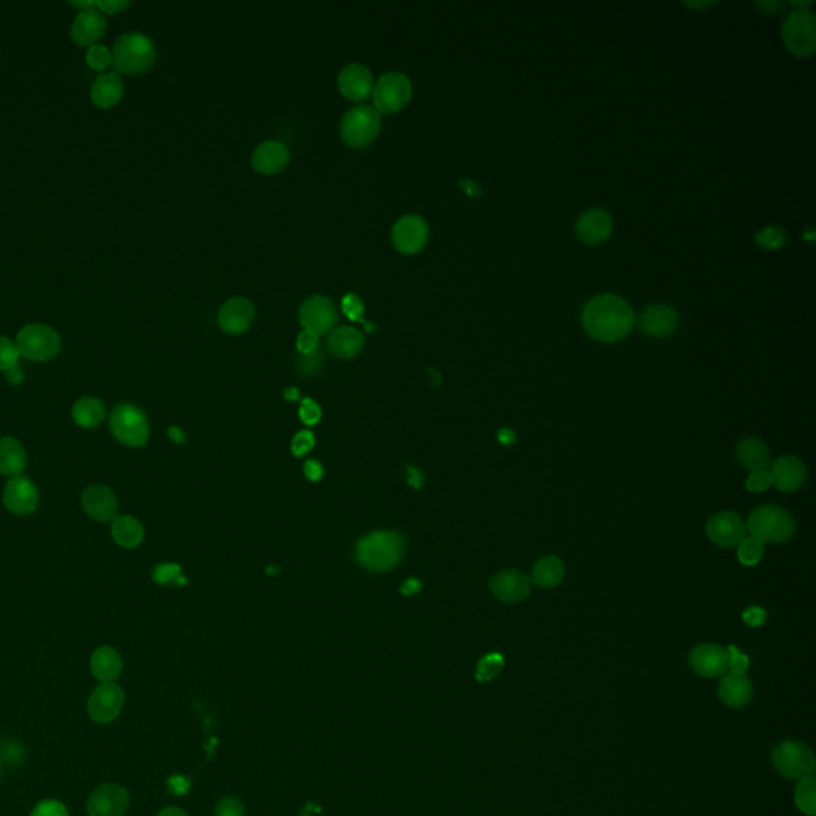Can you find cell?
<instances>
[{
  "instance_id": "cell-1",
  "label": "cell",
  "mask_w": 816,
  "mask_h": 816,
  "mask_svg": "<svg viewBox=\"0 0 816 816\" xmlns=\"http://www.w3.org/2000/svg\"><path fill=\"white\" fill-rule=\"evenodd\" d=\"M583 324L587 334L598 342H619L632 332L635 315L625 300L600 295L584 308Z\"/></svg>"
},
{
  "instance_id": "cell-2",
  "label": "cell",
  "mask_w": 816,
  "mask_h": 816,
  "mask_svg": "<svg viewBox=\"0 0 816 816\" xmlns=\"http://www.w3.org/2000/svg\"><path fill=\"white\" fill-rule=\"evenodd\" d=\"M406 552V538L398 532H375L356 545V562L375 573L391 571L400 563Z\"/></svg>"
},
{
  "instance_id": "cell-3",
  "label": "cell",
  "mask_w": 816,
  "mask_h": 816,
  "mask_svg": "<svg viewBox=\"0 0 816 816\" xmlns=\"http://www.w3.org/2000/svg\"><path fill=\"white\" fill-rule=\"evenodd\" d=\"M157 46L152 38L140 32H128L115 40L112 64L119 74H140L152 67Z\"/></svg>"
},
{
  "instance_id": "cell-4",
  "label": "cell",
  "mask_w": 816,
  "mask_h": 816,
  "mask_svg": "<svg viewBox=\"0 0 816 816\" xmlns=\"http://www.w3.org/2000/svg\"><path fill=\"white\" fill-rule=\"evenodd\" d=\"M747 532L762 544H783L796 532V520L780 506H760L748 519Z\"/></svg>"
},
{
  "instance_id": "cell-5",
  "label": "cell",
  "mask_w": 816,
  "mask_h": 816,
  "mask_svg": "<svg viewBox=\"0 0 816 816\" xmlns=\"http://www.w3.org/2000/svg\"><path fill=\"white\" fill-rule=\"evenodd\" d=\"M110 432L119 442L129 449H140L149 442L150 428L144 410L139 407L123 402L110 413Z\"/></svg>"
},
{
  "instance_id": "cell-6",
  "label": "cell",
  "mask_w": 816,
  "mask_h": 816,
  "mask_svg": "<svg viewBox=\"0 0 816 816\" xmlns=\"http://www.w3.org/2000/svg\"><path fill=\"white\" fill-rule=\"evenodd\" d=\"M19 356L29 361L45 362L55 359L61 351V336L46 324H27L16 336Z\"/></svg>"
},
{
  "instance_id": "cell-7",
  "label": "cell",
  "mask_w": 816,
  "mask_h": 816,
  "mask_svg": "<svg viewBox=\"0 0 816 816\" xmlns=\"http://www.w3.org/2000/svg\"><path fill=\"white\" fill-rule=\"evenodd\" d=\"M381 131V115L377 108L367 104H359L348 108L343 115L340 134L342 139L351 147H366L374 142Z\"/></svg>"
},
{
  "instance_id": "cell-8",
  "label": "cell",
  "mask_w": 816,
  "mask_h": 816,
  "mask_svg": "<svg viewBox=\"0 0 816 816\" xmlns=\"http://www.w3.org/2000/svg\"><path fill=\"white\" fill-rule=\"evenodd\" d=\"M772 762L785 779L802 780L815 772V756L811 748L801 741L785 740L773 748Z\"/></svg>"
},
{
  "instance_id": "cell-9",
  "label": "cell",
  "mask_w": 816,
  "mask_h": 816,
  "mask_svg": "<svg viewBox=\"0 0 816 816\" xmlns=\"http://www.w3.org/2000/svg\"><path fill=\"white\" fill-rule=\"evenodd\" d=\"M375 108L383 114H394L406 108L411 98V82L402 72H387L374 85Z\"/></svg>"
},
{
  "instance_id": "cell-10",
  "label": "cell",
  "mask_w": 816,
  "mask_h": 816,
  "mask_svg": "<svg viewBox=\"0 0 816 816\" xmlns=\"http://www.w3.org/2000/svg\"><path fill=\"white\" fill-rule=\"evenodd\" d=\"M815 16L807 10L792 12L783 26V37L788 48L798 57H809L815 51Z\"/></svg>"
},
{
  "instance_id": "cell-11",
  "label": "cell",
  "mask_w": 816,
  "mask_h": 816,
  "mask_svg": "<svg viewBox=\"0 0 816 816\" xmlns=\"http://www.w3.org/2000/svg\"><path fill=\"white\" fill-rule=\"evenodd\" d=\"M300 324L304 325V330L313 332L317 336L327 334L334 329V325L338 319V311L336 306L329 297L323 295H313L306 298L300 311H298Z\"/></svg>"
},
{
  "instance_id": "cell-12",
  "label": "cell",
  "mask_w": 816,
  "mask_h": 816,
  "mask_svg": "<svg viewBox=\"0 0 816 816\" xmlns=\"http://www.w3.org/2000/svg\"><path fill=\"white\" fill-rule=\"evenodd\" d=\"M2 500L8 512L16 517H27L37 511L40 496L34 481L18 475L6 481Z\"/></svg>"
},
{
  "instance_id": "cell-13",
  "label": "cell",
  "mask_w": 816,
  "mask_h": 816,
  "mask_svg": "<svg viewBox=\"0 0 816 816\" xmlns=\"http://www.w3.org/2000/svg\"><path fill=\"white\" fill-rule=\"evenodd\" d=\"M393 243L399 253H417L429 240V225L421 215L407 214L394 223Z\"/></svg>"
},
{
  "instance_id": "cell-14",
  "label": "cell",
  "mask_w": 816,
  "mask_h": 816,
  "mask_svg": "<svg viewBox=\"0 0 816 816\" xmlns=\"http://www.w3.org/2000/svg\"><path fill=\"white\" fill-rule=\"evenodd\" d=\"M125 694L115 683H101L88 698V715L98 724H108L119 718Z\"/></svg>"
},
{
  "instance_id": "cell-15",
  "label": "cell",
  "mask_w": 816,
  "mask_h": 816,
  "mask_svg": "<svg viewBox=\"0 0 816 816\" xmlns=\"http://www.w3.org/2000/svg\"><path fill=\"white\" fill-rule=\"evenodd\" d=\"M689 664L700 677H724L728 670V649L713 643L697 646L690 652Z\"/></svg>"
},
{
  "instance_id": "cell-16",
  "label": "cell",
  "mask_w": 816,
  "mask_h": 816,
  "mask_svg": "<svg viewBox=\"0 0 816 816\" xmlns=\"http://www.w3.org/2000/svg\"><path fill=\"white\" fill-rule=\"evenodd\" d=\"M129 807V796L125 788L114 783L102 785L88 801L89 816H123Z\"/></svg>"
},
{
  "instance_id": "cell-17",
  "label": "cell",
  "mask_w": 816,
  "mask_h": 816,
  "mask_svg": "<svg viewBox=\"0 0 816 816\" xmlns=\"http://www.w3.org/2000/svg\"><path fill=\"white\" fill-rule=\"evenodd\" d=\"M707 534L715 544L735 547L747 538V525L735 512L715 513L707 523Z\"/></svg>"
},
{
  "instance_id": "cell-18",
  "label": "cell",
  "mask_w": 816,
  "mask_h": 816,
  "mask_svg": "<svg viewBox=\"0 0 816 816\" xmlns=\"http://www.w3.org/2000/svg\"><path fill=\"white\" fill-rule=\"evenodd\" d=\"M255 306L249 298L233 297L222 305L219 310V325L223 332L240 336L253 325Z\"/></svg>"
},
{
  "instance_id": "cell-19",
  "label": "cell",
  "mask_w": 816,
  "mask_h": 816,
  "mask_svg": "<svg viewBox=\"0 0 816 816\" xmlns=\"http://www.w3.org/2000/svg\"><path fill=\"white\" fill-rule=\"evenodd\" d=\"M490 590L501 602L520 603L530 596L532 581L517 570L500 571L491 577Z\"/></svg>"
},
{
  "instance_id": "cell-20",
  "label": "cell",
  "mask_w": 816,
  "mask_h": 816,
  "mask_svg": "<svg viewBox=\"0 0 816 816\" xmlns=\"http://www.w3.org/2000/svg\"><path fill=\"white\" fill-rule=\"evenodd\" d=\"M108 31V21L106 16L96 8H87L80 10L77 15L72 27H70V36L72 40L80 46H93L99 44Z\"/></svg>"
},
{
  "instance_id": "cell-21",
  "label": "cell",
  "mask_w": 816,
  "mask_h": 816,
  "mask_svg": "<svg viewBox=\"0 0 816 816\" xmlns=\"http://www.w3.org/2000/svg\"><path fill=\"white\" fill-rule=\"evenodd\" d=\"M374 76L367 66L346 64L338 74V88L351 101H362L374 91Z\"/></svg>"
},
{
  "instance_id": "cell-22",
  "label": "cell",
  "mask_w": 816,
  "mask_h": 816,
  "mask_svg": "<svg viewBox=\"0 0 816 816\" xmlns=\"http://www.w3.org/2000/svg\"><path fill=\"white\" fill-rule=\"evenodd\" d=\"M773 487L783 493H794L807 480V468L796 456H781L770 464Z\"/></svg>"
},
{
  "instance_id": "cell-23",
  "label": "cell",
  "mask_w": 816,
  "mask_h": 816,
  "mask_svg": "<svg viewBox=\"0 0 816 816\" xmlns=\"http://www.w3.org/2000/svg\"><path fill=\"white\" fill-rule=\"evenodd\" d=\"M82 507L89 519L96 522H112L117 517L119 502L110 488L104 485H89L82 493Z\"/></svg>"
},
{
  "instance_id": "cell-24",
  "label": "cell",
  "mask_w": 816,
  "mask_h": 816,
  "mask_svg": "<svg viewBox=\"0 0 816 816\" xmlns=\"http://www.w3.org/2000/svg\"><path fill=\"white\" fill-rule=\"evenodd\" d=\"M639 330L652 338H666L677 327V313L668 305L647 306L639 316Z\"/></svg>"
},
{
  "instance_id": "cell-25",
  "label": "cell",
  "mask_w": 816,
  "mask_h": 816,
  "mask_svg": "<svg viewBox=\"0 0 816 816\" xmlns=\"http://www.w3.org/2000/svg\"><path fill=\"white\" fill-rule=\"evenodd\" d=\"M291 161V150L279 140H263L255 147L251 159L253 170L262 174H276Z\"/></svg>"
},
{
  "instance_id": "cell-26",
  "label": "cell",
  "mask_w": 816,
  "mask_h": 816,
  "mask_svg": "<svg viewBox=\"0 0 816 816\" xmlns=\"http://www.w3.org/2000/svg\"><path fill=\"white\" fill-rule=\"evenodd\" d=\"M577 236L587 244H598L613 232V219L603 209H590L584 212L576 225Z\"/></svg>"
},
{
  "instance_id": "cell-27",
  "label": "cell",
  "mask_w": 816,
  "mask_h": 816,
  "mask_svg": "<svg viewBox=\"0 0 816 816\" xmlns=\"http://www.w3.org/2000/svg\"><path fill=\"white\" fill-rule=\"evenodd\" d=\"M719 698L730 708H743L753 698V686L745 675L726 673L718 689Z\"/></svg>"
},
{
  "instance_id": "cell-28",
  "label": "cell",
  "mask_w": 816,
  "mask_h": 816,
  "mask_svg": "<svg viewBox=\"0 0 816 816\" xmlns=\"http://www.w3.org/2000/svg\"><path fill=\"white\" fill-rule=\"evenodd\" d=\"M125 95V85L119 72H108L96 78L91 87V101L98 108H110L117 106Z\"/></svg>"
},
{
  "instance_id": "cell-29",
  "label": "cell",
  "mask_w": 816,
  "mask_h": 816,
  "mask_svg": "<svg viewBox=\"0 0 816 816\" xmlns=\"http://www.w3.org/2000/svg\"><path fill=\"white\" fill-rule=\"evenodd\" d=\"M89 668L98 681L114 683L123 668L120 654L110 646H102L89 658Z\"/></svg>"
},
{
  "instance_id": "cell-30",
  "label": "cell",
  "mask_w": 816,
  "mask_h": 816,
  "mask_svg": "<svg viewBox=\"0 0 816 816\" xmlns=\"http://www.w3.org/2000/svg\"><path fill=\"white\" fill-rule=\"evenodd\" d=\"M27 462L23 443L15 437H0V474L5 477H18L25 470Z\"/></svg>"
},
{
  "instance_id": "cell-31",
  "label": "cell",
  "mask_w": 816,
  "mask_h": 816,
  "mask_svg": "<svg viewBox=\"0 0 816 816\" xmlns=\"http://www.w3.org/2000/svg\"><path fill=\"white\" fill-rule=\"evenodd\" d=\"M737 460L748 470H760L770 466V453L766 443L758 437H747L737 445L735 449Z\"/></svg>"
},
{
  "instance_id": "cell-32",
  "label": "cell",
  "mask_w": 816,
  "mask_h": 816,
  "mask_svg": "<svg viewBox=\"0 0 816 816\" xmlns=\"http://www.w3.org/2000/svg\"><path fill=\"white\" fill-rule=\"evenodd\" d=\"M110 536L123 549H136L144 541V526L131 515H119L112 520Z\"/></svg>"
},
{
  "instance_id": "cell-33",
  "label": "cell",
  "mask_w": 816,
  "mask_h": 816,
  "mask_svg": "<svg viewBox=\"0 0 816 816\" xmlns=\"http://www.w3.org/2000/svg\"><path fill=\"white\" fill-rule=\"evenodd\" d=\"M362 346H364V336L361 330L355 327L343 325L330 334L329 349L342 359H349L359 355Z\"/></svg>"
},
{
  "instance_id": "cell-34",
  "label": "cell",
  "mask_w": 816,
  "mask_h": 816,
  "mask_svg": "<svg viewBox=\"0 0 816 816\" xmlns=\"http://www.w3.org/2000/svg\"><path fill=\"white\" fill-rule=\"evenodd\" d=\"M106 418V407L98 398H82L72 407V419L82 429H95Z\"/></svg>"
},
{
  "instance_id": "cell-35",
  "label": "cell",
  "mask_w": 816,
  "mask_h": 816,
  "mask_svg": "<svg viewBox=\"0 0 816 816\" xmlns=\"http://www.w3.org/2000/svg\"><path fill=\"white\" fill-rule=\"evenodd\" d=\"M564 579V563L558 557L547 555L539 560L538 563L532 568V583L536 584L542 589H552L557 587L558 584H562Z\"/></svg>"
},
{
  "instance_id": "cell-36",
  "label": "cell",
  "mask_w": 816,
  "mask_h": 816,
  "mask_svg": "<svg viewBox=\"0 0 816 816\" xmlns=\"http://www.w3.org/2000/svg\"><path fill=\"white\" fill-rule=\"evenodd\" d=\"M816 785L815 779H813V775L811 777H807V779H802L799 781L798 788H796V794H794V799H796V805L799 807V811L805 813V815L815 816L816 813Z\"/></svg>"
},
{
  "instance_id": "cell-37",
  "label": "cell",
  "mask_w": 816,
  "mask_h": 816,
  "mask_svg": "<svg viewBox=\"0 0 816 816\" xmlns=\"http://www.w3.org/2000/svg\"><path fill=\"white\" fill-rule=\"evenodd\" d=\"M502 668H504V657L498 652H491L480 658V662L477 665L475 677L480 683H488V681H493L494 677H500Z\"/></svg>"
},
{
  "instance_id": "cell-38",
  "label": "cell",
  "mask_w": 816,
  "mask_h": 816,
  "mask_svg": "<svg viewBox=\"0 0 816 816\" xmlns=\"http://www.w3.org/2000/svg\"><path fill=\"white\" fill-rule=\"evenodd\" d=\"M737 555H739V560H740L741 564H745V566H754V564L759 563L760 560H762V555H764V544L758 541V539L754 538H745L741 541L740 544H739V552H737Z\"/></svg>"
},
{
  "instance_id": "cell-39",
  "label": "cell",
  "mask_w": 816,
  "mask_h": 816,
  "mask_svg": "<svg viewBox=\"0 0 816 816\" xmlns=\"http://www.w3.org/2000/svg\"><path fill=\"white\" fill-rule=\"evenodd\" d=\"M70 5L77 6L80 10L96 8V10H99L101 13L117 15V13L123 12L125 8H128L129 2H127V0H72Z\"/></svg>"
},
{
  "instance_id": "cell-40",
  "label": "cell",
  "mask_w": 816,
  "mask_h": 816,
  "mask_svg": "<svg viewBox=\"0 0 816 816\" xmlns=\"http://www.w3.org/2000/svg\"><path fill=\"white\" fill-rule=\"evenodd\" d=\"M153 581L161 585H171V584L184 585L187 583V579L182 576L181 566L174 563L159 564L153 571Z\"/></svg>"
},
{
  "instance_id": "cell-41",
  "label": "cell",
  "mask_w": 816,
  "mask_h": 816,
  "mask_svg": "<svg viewBox=\"0 0 816 816\" xmlns=\"http://www.w3.org/2000/svg\"><path fill=\"white\" fill-rule=\"evenodd\" d=\"M87 64L93 70L108 69L112 64V51L106 45L96 44L87 51Z\"/></svg>"
},
{
  "instance_id": "cell-42",
  "label": "cell",
  "mask_w": 816,
  "mask_h": 816,
  "mask_svg": "<svg viewBox=\"0 0 816 816\" xmlns=\"http://www.w3.org/2000/svg\"><path fill=\"white\" fill-rule=\"evenodd\" d=\"M19 351L16 343L12 342L8 336H0V370L6 372L8 368L18 366Z\"/></svg>"
},
{
  "instance_id": "cell-43",
  "label": "cell",
  "mask_w": 816,
  "mask_h": 816,
  "mask_svg": "<svg viewBox=\"0 0 816 816\" xmlns=\"http://www.w3.org/2000/svg\"><path fill=\"white\" fill-rule=\"evenodd\" d=\"M785 240V232H783L781 228L777 227L764 228V230L756 236L758 244L766 247V249H779V247L783 246Z\"/></svg>"
},
{
  "instance_id": "cell-44",
  "label": "cell",
  "mask_w": 816,
  "mask_h": 816,
  "mask_svg": "<svg viewBox=\"0 0 816 816\" xmlns=\"http://www.w3.org/2000/svg\"><path fill=\"white\" fill-rule=\"evenodd\" d=\"M772 487V477L767 469L753 470L747 480L748 491L751 493H764Z\"/></svg>"
},
{
  "instance_id": "cell-45",
  "label": "cell",
  "mask_w": 816,
  "mask_h": 816,
  "mask_svg": "<svg viewBox=\"0 0 816 816\" xmlns=\"http://www.w3.org/2000/svg\"><path fill=\"white\" fill-rule=\"evenodd\" d=\"M728 670L734 675H745L749 668V658L747 654L737 647V646H728Z\"/></svg>"
},
{
  "instance_id": "cell-46",
  "label": "cell",
  "mask_w": 816,
  "mask_h": 816,
  "mask_svg": "<svg viewBox=\"0 0 816 816\" xmlns=\"http://www.w3.org/2000/svg\"><path fill=\"white\" fill-rule=\"evenodd\" d=\"M315 443H316L315 434L310 432V430H302L292 440V453L297 456V458L305 456L306 453H310L311 449H315Z\"/></svg>"
},
{
  "instance_id": "cell-47",
  "label": "cell",
  "mask_w": 816,
  "mask_h": 816,
  "mask_svg": "<svg viewBox=\"0 0 816 816\" xmlns=\"http://www.w3.org/2000/svg\"><path fill=\"white\" fill-rule=\"evenodd\" d=\"M31 816H69V813L59 801L50 799V801H42L40 804L36 805Z\"/></svg>"
},
{
  "instance_id": "cell-48",
  "label": "cell",
  "mask_w": 816,
  "mask_h": 816,
  "mask_svg": "<svg viewBox=\"0 0 816 816\" xmlns=\"http://www.w3.org/2000/svg\"><path fill=\"white\" fill-rule=\"evenodd\" d=\"M298 413H300V419H302L306 426H315V424L321 421V408H319V406H317L316 402L313 399L302 400Z\"/></svg>"
},
{
  "instance_id": "cell-49",
  "label": "cell",
  "mask_w": 816,
  "mask_h": 816,
  "mask_svg": "<svg viewBox=\"0 0 816 816\" xmlns=\"http://www.w3.org/2000/svg\"><path fill=\"white\" fill-rule=\"evenodd\" d=\"M298 366H300V370L304 374H316L317 370L323 366V351L317 348L316 351H313L310 355H302V359L298 362Z\"/></svg>"
},
{
  "instance_id": "cell-50",
  "label": "cell",
  "mask_w": 816,
  "mask_h": 816,
  "mask_svg": "<svg viewBox=\"0 0 816 816\" xmlns=\"http://www.w3.org/2000/svg\"><path fill=\"white\" fill-rule=\"evenodd\" d=\"M244 815V807L238 799L225 798L222 799L217 809H215V816H243Z\"/></svg>"
},
{
  "instance_id": "cell-51",
  "label": "cell",
  "mask_w": 816,
  "mask_h": 816,
  "mask_svg": "<svg viewBox=\"0 0 816 816\" xmlns=\"http://www.w3.org/2000/svg\"><path fill=\"white\" fill-rule=\"evenodd\" d=\"M317 348H319V336L316 334L304 330L298 336L297 349L300 351V355H310L313 351H316Z\"/></svg>"
},
{
  "instance_id": "cell-52",
  "label": "cell",
  "mask_w": 816,
  "mask_h": 816,
  "mask_svg": "<svg viewBox=\"0 0 816 816\" xmlns=\"http://www.w3.org/2000/svg\"><path fill=\"white\" fill-rule=\"evenodd\" d=\"M342 306L346 316L351 319H361L364 305H362L361 298L356 297L355 294H348L346 297L343 298Z\"/></svg>"
},
{
  "instance_id": "cell-53",
  "label": "cell",
  "mask_w": 816,
  "mask_h": 816,
  "mask_svg": "<svg viewBox=\"0 0 816 816\" xmlns=\"http://www.w3.org/2000/svg\"><path fill=\"white\" fill-rule=\"evenodd\" d=\"M741 619L749 626L764 625L767 622L766 609L759 608V606H751V608L743 611Z\"/></svg>"
},
{
  "instance_id": "cell-54",
  "label": "cell",
  "mask_w": 816,
  "mask_h": 816,
  "mask_svg": "<svg viewBox=\"0 0 816 816\" xmlns=\"http://www.w3.org/2000/svg\"><path fill=\"white\" fill-rule=\"evenodd\" d=\"M305 475H306V479H308V480H321L324 475V469L323 466H321V462L315 461V460H311V461L306 462V464H305Z\"/></svg>"
},
{
  "instance_id": "cell-55",
  "label": "cell",
  "mask_w": 816,
  "mask_h": 816,
  "mask_svg": "<svg viewBox=\"0 0 816 816\" xmlns=\"http://www.w3.org/2000/svg\"><path fill=\"white\" fill-rule=\"evenodd\" d=\"M421 590V584L417 579H408L406 581V584L400 587V592L404 594V595H417L418 592Z\"/></svg>"
},
{
  "instance_id": "cell-56",
  "label": "cell",
  "mask_w": 816,
  "mask_h": 816,
  "mask_svg": "<svg viewBox=\"0 0 816 816\" xmlns=\"http://www.w3.org/2000/svg\"><path fill=\"white\" fill-rule=\"evenodd\" d=\"M498 440H500L502 445H513V443L517 442V436H515V432H513L512 429L502 428V429L498 432Z\"/></svg>"
},
{
  "instance_id": "cell-57",
  "label": "cell",
  "mask_w": 816,
  "mask_h": 816,
  "mask_svg": "<svg viewBox=\"0 0 816 816\" xmlns=\"http://www.w3.org/2000/svg\"><path fill=\"white\" fill-rule=\"evenodd\" d=\"M6 380L10 381L12 385L15 387H18L23 383V372H21V368L18 366H15V367L8 368L5 372Z\"/></svg>"
},
{
  "instance_id": "cell-58",
  "label": "cell",
  "mask_w": 816,
  "mask_h": 816,
  "mask_svg": "<svg viewBox=\"0 0 816 816\" xmlns=\"http://www.w3.org/2000/svg\"><path fill=\"white\" fill-rule=\"evenodd\" d=\"M168 434H170V439H171L172 442H187V436H185L184 430L181 429V428H178V426H171V428H170V430H168Z\"/></svg>"
},
{
  "instance_id": "cell-59",
  "label": "cell",
  "mask_w": 816,
  "mask_h": 816,
  "mask_svg": "<svg viewBox=\"0 0 816 816\" xmlns=\"http://www.w3.org/2000/svg\"><path fill=\"white\" fill-rule=\"evenodd\" d=\"M408 481L411 487L421 488L423 485V475L418 469L408 468Z\"/></svg>"
},
{
  "instance_id": "cell-60",
  "label": "cell",
  "mask_w": 816,
  "mask_h": 816,
  "mask_svg": "<svg viewBox=\"0 0 816 816\" xmlns=\"http://www.w3.org/2000/svg\"><path fill=\"white\" fill-rule=\"evenodd\" d=\"M758 5H759L760 8H764V10L769 13L780 12V10H783V6H785L781 2H766V4H764V2H759Z\"/></svg>"
},
{
  "instance_id": "cell-61",
  "label": "cell",
  "mask_w": 816,
  "mask_h": 816,
  "mask_svg": "<svg viewBox=\"0 0 816 816\" xmlns=\"http://www.w3.org/2000/svg\"><path fill=\"white\" fill-rule=\"evenodd\" d=\"M461 185L466 189L469 195H474V197L480 195V187L475 184V182H472V181H462Z\"/></svg>"
},
{
  "instance_id": "cell-62",
  "label": "cell",
  "mask_w": 816,
  "mask_h": 816,
  "mask_svg": "<svg viewBox=\"0 0 816 816\" xmlns=\"http://www.w3.org/2000/svg\"><path fill=\"white\" fill-rule=\"evenodd\" d=\"M159 816H189L184 811H181L178 807H168L165 811H161Z\"/></svg>"
},
{
  "instance_id": "cell-63",
  "label": "cell",
  "mask_w": 816,
  "mask_h": 816,
  "mask_svg": "<svg viewBox=\"0 0 816 816\" xmlns=\"http://www.w3.org/2000/svg\"><path fill=\"white\" fill-rule=\"evenodd\" d=\"M284 398L289 402H297L300 399V393H298L297 387H287L284 391Z\"/></svg>"
},
{
  "instance_id": "cell-64",
  "label": "cell",
  "mask_w": 816,
  "mask_h": 816,
  "mask_svg": "<svg viewBox=\"0 0 816 816\" xmlns=\"http://www.w3.org/2000/svg\"><path fill=\"white\" fill-rule=\"evenodd\" d=\"M687 6H697V8H703V6L713 5V4H686Z\"/></svg>"
}]
</instances>
